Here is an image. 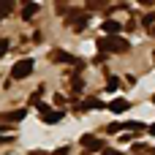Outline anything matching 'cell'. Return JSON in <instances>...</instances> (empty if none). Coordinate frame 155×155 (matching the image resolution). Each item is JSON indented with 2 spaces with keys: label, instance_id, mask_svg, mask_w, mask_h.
Wrapping results in <instances>:
<instances>
[{
  "label": "cell",
  "instance_id": "obj_21",
  "mask_svg": "<svg viewBox=\"0 0 155 155\" xmlns=\"http://www.w3.org/2000/svg\"><path fill=\"white\" fill-rule=\"evenodd\" d=\"M153 101H155V95H153Z\"/></svg>",
  "mask_w": 155,
  "mask_h": 155
},
{
  "label": "cell",
  "instance_id": "obj_18",
  "mask_svg": "<svg viewBox=\"0 0 155 155\" xmlns=\"http://www.w3.org/2000/svg\"><path fill=\"white\" fill-rule=\"evenodd\" d=\"M30 155H46V153H44V150H35V153H30Z\"/></svg>",
  "mask_w": 155,
  "mask_h": 155
},
{
  "label": "cell",
  "instance_id": "obj_7",
  "mask_svg": "<svg viewBox=\"0 0 155 155\" xmlns=\"http://www.w3.org/2000/svg\"><path fill=\"white\" fill-rule=\"evenodd\" d=\"M38 8H41L38 3H25V5H22V19H33V16L38 14Z\"/></svg>",
  "mask_w": 155,
  "mask_h": 155
},
{
  "label": "cell",
  "instance_id": "obj_11",
  "mask_svg": "<svg viewBox=\"0 0 155 155\" xmlns=\"http://www.w3.org/2000/svg\"><path fill=\"white\" fill-rule=\"evenodd\" d=\"M11 11H14V3H11V0H0V22H3Z\"/></svg>",
  "mask_w": 155,
  "mask_h": 155
},
{
  "label": "cell",
  "instance_id": "obj_3",
  "mask_svg": "<svg viewBox=\"0 0 155 155\" xmlns=\"http://www.w3.org/2000/svg\"><path fill=\"white\" fill-rule=\"evenodd\" d=\"M79 142H82V147L90 150V153H104V150H106V147H104V139H98V136H93V134H84Z\"/></svg>",
  "mask_w": 155,
  "mask_h": 155
},
{
  "label": "cell",
  "instance_id": "obj_6",
  "mask_svg": "<svg viewBox=\"0 0 155 155\" xmlns=\"http://www.w3.org/2000/svg\"><path fill=\"white\" fill-rule=\"evenodd\" d=\"M106 109H109V112H114V114H123L125 109H131V101H128V98H114Z\"/></svg>",
  "mask_w": 155,
  "mask_h": 155
},
{
  "label": "cell",
  "instance_id": "obj_20",
  "mask_svg": "<svg viewBox=\"0 0 155 155\" xmlns=\"http://www.w3.org/2000/svg\"><path fill=\"white\" fill-rule=\"evenodd\" d=\"M153 60H155V52H153Z\"/></svg>",
  "mask_w": 155,
  "mask_h": 155
},
{
  "label": "cell",
  "instance_id": "obj_2",
  "mask_svg": "<svg viewBox=\"0 0 155 155\" xmlns=\"http://www.w3.org/2000/svg\"><path fill=\"white\" fill-rule=\"evenodd\" d=\"M30 74H33V60H30V57L19 60V63H16L14 68H11V76H14L16 82H19V79H27Z\"/></svg>",
  "mask_w": 155,
  "mask_h": 155
},
{
  "label": "cell",
  "instance_id": "obj_12",
  "mask_svg": "<svg viewBox=\"0 0 155 155\" xmlns=\"http://www.w3.org/2000/svg\"><path fill=\"white\" fill-rule=\"evenodd\" d=\"M71 87H74V95H79V93L84 90V79H82V76H74V79H71Z\"/></svg>",
  "mask_w": 155,
  "mask_h": 155
},
{
  "label": "cell",
  "instance_id": "obj_13",
  "mask_svg": "<svg viewBox=\"0 0 155 155\" xmlns=\"http://www.w3.org/2000/svg\"><path fill=\"white\" fill-rule=\"evenodd\" d=\"M117 131H125V125H120V123H112V125H106V131H104V134H109V136H114Z\"/></svg>",
  "mask_w": 155,
  "mask_h": 155
},
{
  "label": "cell",
  "instance_id": "obj_19",
  "mask_svg": "<svg viewBox=\"0 0 155 155\" xmlns=\"http://www.w3.org/2000/svg\"><path fill=\"white\" fill-rule=\"evenodd\" d=\"M3 131H8V128H5V123H0V134H3Z\"/></svg>",
  "mask_w": 155,
  "mask_h": 155
},
{
  "label": "cell",
  "instance_id": "obj_4",
  "mask_svg": "<svg viewBox=\"0 0 155 155\" xmlns=\"http://www.w3.org/2000/svg\"><path fill=\"white\" fill-rule=\"evenodd\" d=\"M49 57H52V63H68V65H74V68L82 63V60H76V57H74V54H68V52H52Z\"/></svg>",
  "mask_w": 155,
  "mask_h": 155
},
{
  "label": "cell",
  "instance_id": "obj_14",
  "mask_svg": "<svg viewBox=\"0 0 155 155\" xmlns=\"http://www.w3.org/2000/svg\"><path fill=\"white\" fill-rule=\"evenodd\" d=\"M117 87H120V79H117V76H109V82H106V90H109V93H114Z\"/></svg>",
  "mask_w": 155,
  "mask_h": 155
},
{
  "label": "cell",
  "instance_id": "obj_1",
  "mask_svg": "<svg viewBox=\"0 0 155 155\" xmlns=\"http://www.w3.org/2000/svg\"><path fill=\"white\" fill-rule=\"evenodd\" d=\"M95 44H98L101 54H123V52H128V41L120 38V35H101Z\"/></svg>",
  "mask_w": 155,
  "mask_h": 155
},
{
  "label": "cell",
  "instance_id": "obj_10",
  "mask_svg": "<svg viewBox=\"0 0 155 155\" xmlns=\"http://www.w3.org/2000/svg\"><path fill=\"white\" fill-rule=\"evenodd\" d=\"M41 120H44L46 125H52V123H60V120H63V109H57V112H49V114H44Z\"/></svg>",
  "mask_w": 155,
  "mask_h": 155
},
{
  "label": "cell",
  "instance_id": "obj_17",
  "mask_svg": "<svg viewBox=\"0 0 155 155\" xmlns=\"http://www.w3.org/2000/svg\"><path fill=\"white\" fill-rule=\"evenodd\" d=\"M147 134H150V136H155V123H153V125H147Z\"/></svg>",
  "mask_w": 155,
  "mask_h": 155
},
{
  "label": "cell",
  "instance_id": "obj_5",
  "mask_svg": "<svg viewBox=\"0 0 155 155\" xmlns=\"http://www.w3.org/2000/svg\"><path fill=\"white\" fill-rule=\"evenodd\" d=\"M101 30H104V35H117V33L123 30V25H120L117 19H104V22H101Z\"/></svg>",
  "mask_w": 155,
  "mask_h": 155
},
{
  "label": "cell",
  "instance_id": "obj_8",
  "mask_svg": "<svg viewBox=\"0 0 155 155\" xmlns=\"http://www.w3.org/2000/svg\"><path fill=\"white\" fill-rule=\"evenodd\" d=\"M79 109H87V112H95V109H106L98 98H87V101H82L79 104Z\"/></svg>",
  "mask_w": 155,
  "mask_h": 155
},
{
  "label": "cell",
  "instance_id": "obj_9",
  "mask_svg": "<svg viewBox=\"0 0 155 155\" xmlns=\"http://www.w3.org/2000/svg\"><path fill=\"white\" fill-rule=\"evenodd\" d=\"M25 114H27L25 109H19V112H5L0 120H3V123H19V120H25Z\"/></svg>",
  "mask_w": 155,
  "mask_h": 155
},
{
  "label": "cell",
  "instance_id": "obj_15",
  "mask_svg": "<svg viewBox=\"0 0 155 155\" xmlns=\"http://www.w3.org/2000/svg\"><path fill=\"white\" fill-rule=\"evenodd\" d=\"M8 46H11V41H5V38H0V57L8 52Z\"/></svg>",
  "mask_w": 155,
  "mask_h": 155
},
{
  "label": "cell",
  "instance_id": "obj_16",
  "mask_svg": "<svg viewBox=\"0 0 155 155\" xmlns=\"http://www.w3.org/2000/svg\"><path fill=\"white\" fill-rule=\"evenodd\" d=\"M101 155H123V153H117V150H109V147H106V150H104Z\"/></svg>",
  "mask_w": 155,
  "mask_h": 155
}]
</instances>
